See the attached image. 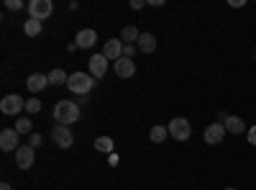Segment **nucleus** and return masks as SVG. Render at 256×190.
Listing matches in <instances>:
<instances>
[{
	"mask_svg": "<svg viewBox=\"0 0 256 190\" xmlns=\"http://www.w3.org/2000/svg\"><path fill=\"white\" fill-rule=\"evenodd\" d=\"M95 41H98V34H95V29H82V31H77V49H92L95 47Z\"/></svg>",
	"mask_w": 256,
	"mask_h": 190,
	"instance_id": "13",
	"label": "nucleus"
},
{
	"mask_svg": "<svg viewBox=\"0 0 256 190\" xmlns=\"http://www.w3.org/2000/svg\"><path fill=\"white\" fill-rule=\"evenodd\" d=\"M123 41H118V39H108L105 41V47H102V57L108 59V62H118L120 57H123Z\"/></svg>",
	"mask_w": 256,
	"mask_h": 190,
	"instance_id": "10",
	"label": "nucleus"
},
{
	"mask_svg": "<svg viewBox=\"0 0 256 190\" xmlns=\"http://www.w3.org/2000/svg\"><path fill=\"white\" fill-rule=\"evenodd\" d=\"M88 67H90V75H92L95 80H100L105 72H108V59H105L102 54H92V57L88 59Z\"/></svg>",
	"mask_w": 256,
	"mask_h": 190,
	"instance_id": "11",
	"label": "nucleus"
},
{
	"mask_svg": "<svg viewBox=\"0 0 256 190\" xmlns=\"http://www.w3.org/2000/svg\"><path fill=\"white\" fill-rule=\"evenodd\" d=\"M6 8L8 11H20V8H24V3H20V0H6Z\"/></svg>",
	"mask_w": 256,
	"mask_h": 190,
	"instance_id": "25",
	"label": "nucleus"
},
{
	"mask_svg": "<svg viewBox=\"0 0 256 190\" xmlns=\"http://www.w3.org/2000/svg\"><path fill=\"white\" fill-rule=\"evenodd\" d=\"M223 190H236V187H223Z\"/></svg>",
	"mask_w": 256,
	"mask_h": 190,
	"instance_id": "31",
	"label": "nucleus"
},
{
	"mask_svg": "<svg viewBox=\"0 0 256 190\" xmlns=\"http://www.w3.org/2000/svg\"><path fill=\"white\" fill-rule=\"evenodd\" d=\"M138 29L136 26H126L123 31H120V41H128V44H138Z\"/></svg>",
	"mask_w": 256,
	"mask_h": 190,
	"instance_id": "19",
	"label": "nucleus"
},
{
	"mask_svg": "<svg viewBox=\"0 0 256 190\" xmlns=\"http://www.w3.org/2000/svg\"><path fill=\"white\" fill-rule=\"evenodd\" d=\"M34 157H36V149L31 144H20L18 152H16V164L20 167V170H28V167L34 164Z\"/></svg>",
	"mask_w": 256,
	"mask_h": 190,
	"instance_id": "9",
	"label": "nucleus"
},
{
	"mask_svg": "<svg viewBox=\"0 0 256 190\" xmlns=\"http://www.w3.org/2000/svg\"><path fill=\"white\" fill-rule=\"evenodd\" d=\"M246 136H248V144H251V146H256V123H254L251 129L246 131Z\"/></svg>",
	"mask_w": 256,
	"mask_h": 190,
	"instance_id": "27",
	"label": "nucleus"
},
{
	"mask_svg": "<svg viewBox=\"0 0 256 190\" xmlns=\"http://www.w3.org/2000/svg\"><path fill=\"white\" fill-rule=\"evenodd\" d=\"M28 13L36 21H44V18H49L54 13V3H52V0H31V3H28Z\"/></svg>",
	"mask_w": 256,
	"mask_h": 190,
	"instance_id": "5",
	"label": "nucleus"
},
{
	"mask_svg": "<svg viewBox=\"0 0 256 190\" xmlns=\"http://www.w3.org/2000/svg\"><path fill=\"white\" fill-rule=\"evenodd\" d=\"M144 6H148L146 0H131V8H134V11H141Z\"/></svg>",
	"mask_w": 256,
	"mask_h": 190,
	"instance_id": "28",
	"label": "nucleus"
},
{
	"mask_svg": "<svg viewBox=\"0 0 256 190\" xmlns=\"http://www.w3.org/2000/svg\"><path fill=\"white\" fill-rule=\"evenodd\" d=\"M26 111H28V113H38V111H41V100H38L36 95L26 100Z\"/></svg>",
	"mask_w": 256,
	"mask_h": 190,
	"instance_id": "23",
	"label": "nucleus"
},
{
	"mask_svg": "<svg viewBox=\"0 0 256 190\" xmlns=\"http://www.w3.org/2000/svg\"><path fill=\"white\" fill-rule=\"evenodd\" d=\"M26 108V100L20 98L18 93H10V95H6L3 100H0V111H3L6 116H16V113H20Z\"/></svg>",
	"mask_w": 256,
	"mask_h": 190,
	"instance_id": "4",
	"label": "nucleus"
},
{
	"mask_svg": "<svg viewBox=\"0 0 256 190\" xmlns=\"http://www.w3.org/2000/svg\"><path fill=\"white\" fill-rule=\"evenodd\" d=\"M24 31H26V36H38V34H41V21L28 18L26 24H24Z\"/></svg>",
	"mask_w": 256,
	"mask_h": 190,
	"instance_id": "21",
	"label": "nucleus"
},
{
	"mask_svg": "<svg viewBox=\"0 0 256 190\" xmlns=\"http://www.w3.org/2000/svg\"><path fill=\"white\" fill-rule=\"evenodd\" d=\"M136 47H138L141 54H154V52H156V36H154V34H141Z\"/></svg>",
	"mask_w": 256,
	"mask_h": 190,
	"instance_id": "15",
	"label": "nucleus"
},
{
	"mask_svg": "<svg viewBox=\"0 0 256 190\" xmlns=\"http://www.w3.org/2000/svg\"><path fill=\"white\" fill-rule=\"evenodd\" d=\"M113 146H116V144H113L110 136H98V139H95V149L102 152V154H113Z\"/></svg>",
	"mask_w": 256,
	"mask_h": 190,
	"instance_id": "17",
	"label": "nucleus"
},
{
	"mask_svg": "<svg viewBox=\"0 0 256 190\" xmlns=\"http://www.w3.org/2000/svg\"><path fill=\"white\" fill-rule=\"evenodd\" d=\"M46 77H49V85H67V80H70V75L64 72V70H59V67L52 70Z\"/></svg>",
	"mask_w": 256,
	"mask_h": 190,
	"instance_id": "18",
	"label": "nucleus"
},
{
	"mask_svg": "<svg viewBox=\"0 0 256 190\" xmlns=\"http://www.w3.org/2000/svg\"><path fill=\"white\" fill-rule=\"evenodd\" d=\"M0 190H13V185L10 182H0Z\"/></svg>",
	"mask_w": 256,
	"mask_h": 190,
	"instance_id": "30",
	"label": "nucleus"
},
{
	"mask_svg": "<svg viewBox=\"0 0 256 190\" xmlns=\"http://www.w3.org/2000/svg\"><path fill=\"white\" fill-rule=\"evenodd\" d=\"M226 134H228V131H226L223 123H210L208 129L202 131V139H205V144H212V146H216V144H223Z\"/></svg>",
	"mask_w": 256,
	"mask_h": 190,
	"instance_id": "8",
	"label": "nucleus"
},
{
	"mask_svg": "<svg viewBox=\"0 0 256 190\" xmlns=\"http://www.w3.org/2000/svg\"><path fill=\"white\" fill-rule=\"evenodd\" d=\"M223 126H226L228 134H236V136H241V134L246 131V121H244L241 116H228Z\"/></svg>",
	"mask_w": 256,
	"mask_h": 190,
	"instance_id": "16",
	"label": "nucleus"
},
{
	"mask_svg": "<svg viewBox=\"0 0 256 190\" xmlns=\"http://www.w3.org/2000/svg\"><path fill=\"white\" fill-rule=\"evenodd\" d=\"M16 131H18V134H28V136H31V134H34V126H31V121H28V118H18V121H16Z\"/></svg>",
	"mask_w": 256,
	"mask_h": 190,
	"instance_id": "22",
	"label": "nucleus"
},
{
	"mask_svg": "<svg viewBox=\"0 0 256 190\" xmlns=\"http://www.w3.org/2000/svg\"><path fill=\"white\" fill-rule=\"evenodd\" d=\"M20 141V134L16 129H3L0 131V149L3 152H18V144Z\"/></svg>",
	"mask_w": 256,
	"mask_h": 190,
	"instance_id": "7",
	"label": "nucleus"
},
{
	"mask_svg": "<svg viewBox=\"0 0 256 190\" xmlns=\"http://www.w3.org/2000/svg\"><path fill=\"white\" fill-rule=\"evenodd\" d=\"M136 49H138L136 44H126V47H123V57H128V59H134V57H136Z\"/></svg>",
	"mask_w": 256,
	"mask_h": 190,
	"instance_id": "24",
	"label": "nucleus"
},
{
	"mask_svg": "<svg viewBox=\"0 0 256 190\" xmlns=\"http://www.w3.org/2000/svg\"><path fill=\"white\" fill-rule=\"evenodd\" d=\"M41 141H44V139H41V134H36V131L28 136V144L34 146V149H36V146H41Z\"/></svg>",
	"mask_w": 256,
	"mask_h": 190,
	"instance_id": "26",
	"label": "nucleus"
},
{
	"mask_svg": "<svg viewBox=\"0 0 256 190\" xmlns=\"http://www.w3.org/2000/svg\"><path fill=\"white\" fill-rule=\"evenodd\" d=\"M52 139H54V144L59 146V149H70L72 141H74V136H72V129H70V126H54Z\"/></svg>",
	"mask_w": 256,
	"mask_h": 190,
	"instance_id": "6",
	"label": "nucleus"
},
{
	"mask_svg": "<svg viewBox=\"0 0 256 190\" xmlns=\"http://www.w3.org/2000/svg\"><path fill=\"white\" fill-rule=\"evenodd\" d=\"M166 129H169V136L177 139V141H187L192 136V126H190L187 118H172Z\"/></svg>",
	"mask_w": 256,
	"mask_h": 190,
	"instance_id": "3",
	"label": "nucleus"
},
{
	"mask_svg": "<svg viewBox=\"0 0 256 190\" xmlns=\"http://www.w3.org/2000/svg\"><path fill=\"white\" fill-rule=\"evenodd\" d=\"M54 118L59 126H72L80 121V105L72 100H56L54 105Z\"/></svg>",
	"mask_w": 256,
	"mask_h": 190,
	"instance_id": "1",
	"label": "nucleus"
},
{
	"mask_svg": "<svg viewBox=\"0 0 256 190\" xmlns=\"http://www.w3.org/2000/svg\"><path fill=\"white\" fill-rule=\"evenodd\" d=\"M166 136H169V129H166V126H154V129L148 131V139H152L154 144H162Z\"/></svg>",
	"mask_w": 256,
	"mask_h": 190,
	"instance_id": "20",
	"label": "nucleus"
},
{
	"mask_svg": "<svg viewBox=\"0 0 256 190\" xmlns=\"http://www.w3.org/2000/svg\"><path fill=\"white\" fill-rule=\"evenodd\" d=\"M113 67H116V75L123 77V80H128V77H134V75H136V62H134V59H128V57H120Z\"/></svg>",
	"mask_w": 256,
	"mask_h": 190,
	"instance_id": "12",
	"label": "nucleus"
},
{
	"mask_svg": "<svg viewBox=\"0 0 256 190\" xmlns=\"http://www.w3.org/2000/svg\"><path fill=\"white\" fill-rule=\"evenodd\" d=\"M246 0H230V8H244Z\"/></svg>",
	"mask_w": 256,
	"mask_h": 190,
	"instance_id": "29",
	"label": "nucleus"
},
{
	"mask_svg": "<svg viewBox=\"0 0 256 190\" xmlns=\"http://www.w3.org/2000/svg\"><path fill=\"white\" fill-rule=\"evenodd\" d=\"M67 88H70L74 95H88V93L95 88V77H92L90 72H74V75H70V80H67Z\"/></svg>",
	"mask_w": 256,
	"mask_h": 190,
	"instance_id": "2",
	"label": "nucleus"
},
{
	"mask_svg": "<svg viewBox=\"0 0 256 190\" xmlns=\"http://www.w3.org/2000/svg\"><path fill=\"white\" fill-rule=\"evenodd\" d=\"M46 85H49V77H46V75H41V72H34V75L26 80V88H28L34 95H36V93H41Z\"/></svg>",
	"mask_w": 256,
	"mask_h": 190,
	"instance_id": "14",
	"label": "nucleus"
}]
</instances>
